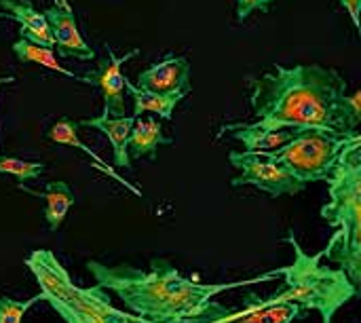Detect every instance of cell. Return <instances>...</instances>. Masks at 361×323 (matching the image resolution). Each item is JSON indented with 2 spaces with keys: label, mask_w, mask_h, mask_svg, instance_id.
Returning <instances> with one entry per match:
<instances>
[{
  "label": "cell",
  "mask_w": 361,
  "mask_h": 323,
  "mask_svg": "<svg viewBox=\"0 0 361 323\" xmlns=\"http://www.w3.org/2000/svg\"><path fill=\"white\" fill-rule=\"evenodd\" d=\"M360 91L349 95L345 76L322 63L275 66L250 87V106L260 129H315L341 138L357 135Z\"/></svg>",
  "instance_id": "6da1fadb"
},
{
  "label": "cell",
  "mask_w": 361,
  "mask_h": 323,
  "mask_svg": "<svg viewBox=\"0 0 361 323\" xmlns=\"http://www.w3.org/2000/svg\"><path fill=\"white\" fill-rule=\"evenodd\" d=\"M87 269L93 275L95 286L104 292H112L131 311V315L154 323L218 322L233 313V309L214 300L218 294L281 275V271H273L252 281L201 284L184 277L169 260L163 258L150 260L148 271L127 264L108 267L99 260H89Z\"/></svg>",
  "instance_id": "7a4b0ae2"
},
{
  "label": "cell",
  "mask_w": 361,
  "mask_h": 323,
  "mask_svg": "<svg viewBox=\"0 0 361 323\" xmlns=\"http://www.w3.org/2000/svg\"><path fill=\"white\" fill-rule=\"evenodd\" d=\"M330 201L322 207V218L334 228L324 258L338 264L351 284H361V138L360 133L343 148L330 178Z\"/></svg>",
  "instance_id": "3957f363"
},
{
  "label": "cell",
  "mask_w": 361,
  "mask_h": 323,
  "mask_svg": "<svg viewBox=\"0 0 361 323\" xmlns=\"http://www.w3.org/2000/svg\"><path fill=\"white\" fill-rule=\"evenodd\" d=\"M25 267L40 286V296L51 305V309L66 323H154L112 307L108 292L102 288H78L70 279L63 264L49 250H34L25 258ZM239 315L233 311L228 317L218 322L199 323H228Z\"/></svg>",
  "instance_id": "277c9868"
},
{
  "label": "cell",
  "mask_w": 361,
  "mask_h": 323,
  "mask_svg": "<svg viewBox=\"0 0 361 323\" xmlns=\"http://www.w3.org/2000/svg\"><path fill=\"white\" fill-rule=\"evenodd\" d=\"M286 243L294 250V262L281 271L283 290L264 298L267 305H298L305 313L317 311L322 323H332L341 307L353 300L360 290L351 284L345 271L322 267L324 252L309 256L294 233L288 235Z\"/></svg>",
  "instance_id": "5b68a950"
},
{
  "label": "cell",
  "mask_w": 361,
  "mask_h": 323,
  "mask_svg": "<svg viewBox=\"0 0 361 323\" xmlns=\"http://www.w3.org/2000/svg\"><path fill=\"white\" fill-rule=\"evenodd\" d=\"M355 138V135H353ZM353 138H341L326 131L305 129L281 150L264 154L267 159L286 167L302 184L328 180L343 148Z\"/></svg>",
  "instance_id": "8992f818"
},
{
  "label": "cell",
  "mask_w": 361,
  "mask_h": 323,
  "mask_svg": "<svg viewBox=\"0 0 361 323\" xmlns=\"http://www.w3.org/2000/svg\"><path fill=\"white\" fill-rule=\"evenodd\" d=\"M228 161L239 171V176H235L231 180V186H235V188L256 186L275 199L283 197V195L294 197L307 188V184L296 180L286 167H281L279 163H275L267 157L250 154V152H231Z\"/></svg>",
  "instance_id": "52a82bcc"
},
{
  "label": "cell",
  "mask_w": 361,
  "mask_h": 323,
  "mask_svg": "<svg viewBox=\"0 0 361 323\" xmlns=\"http://www.w3.org/2000/svg\"><path fill=\"white\" fill-rule=\"evenodd\" d=\"M108 51V59L99 61L97 68L89 70L87 74H82L85 85L97 87L104 99V116H125V80L127 76H123L121 68L123 63H127L131 57L140 55V49H133L129 53H125L123 57L114 55V51L110 47H106Z\"/></svg>",
  "instance_id": "ba28073f"
},
{
  "label": "cell",
  "mask_w": 361,
  "mask_h": 323,
  "mask_svg": "<svg viewBox=\"0 0 361 323\" xmlns=\"http://www.w3.org/2000/svg\"><path fill=\"white\" fill-rule=\"evenodd\" d=\"M44 19L49 23L53 36V49L61 57H76V59H93V49L85 42L76 17L66 0H57L44 11Z\"/></svg>",
  "instance_id": "9c48e42d"
},
{
  "label": "cell",
  "mask_w": 361,
  "mask_h": 323,
  "mask_svg": "<svg viewBox=\"0 0 361 323\" xmlns=\"http://www.w3.org/2000/svg\"><path fill=\"white\" fill-rule=\"evenodd\" d=\"M137 89L150 93H190V61L184 55L167 53L161 61L137 74Z\"/></svg>",
  "instance_id": "30bf717a"
},
{
  "label": "cell",
  "mask_w": 361,
  "mask_h": 323,
  "mask_svg": "<svg viewBox=\"0 0 361 323\" xmlns=\"http://www.w3.org/2000/svg\"><path fill=\"white\" fill-rule=\"evenodd\" d=\"M226 131L243 144V152L260 157L281 150L300 133L298 129H260L254 123H228L220 129V135Z\"/></svg>",
  "instance_id": "8fae6325"
},
{
  "label": "cell",
  "mask_w": 361,
  "mask_h": 323,
  "mask_svg": "<svg viewBox=\"0 0 361 323\" xmlns=\"http://www.w3.org/2000/svg\"><path fill=\"white\" fill-rule=\"evenodd\" d=\"M0 6L4 8V17L19 23V38L53 49V36L44 13H40L30 0H0Z\"/></svg>",
  "instance_id": "7c38bea8"
},
{
  "label": "cell",
  "mask_w": 361,
  "mask_h": 323,
  "mask_svg": "<svg viewBox=\"0 0 361 323\" xmlns=\"http://www.w3.org/2000/svg\"><path fill=\"white\" fill-rule=\"evenodd\" d=\"M133 123H135L133 116L112 118V116L99 114V116H91V118L78 121V127H93L99 133H104L108 138L110 146H112L114 165L121 167V169H131V159H129L127 144H129V133L133 129Z\"/></svg>",
  "instance_id": "4fadbf2b"
},
{
  "label": "cell",
  "mask_w": 361,
  "mask_h": 323,
  "mask_svg": "<svg viewBox=\"0 0 361 323\" xmlns=\"http://www.w3.org/2000/svg\"><path fill=\"white\" fill-rule=\"evenodd\" d=\"M17 188L44 201V212H42L44 214V222L49 226V231H53V233L61 228L68 212L74 207V201H76L72 188L66 182H49L42 193L40 190H32V188H27L23 184H19Z\"/></svg>",
  "instance_id": "5bb4252c"
},
{
  "label": "cell",
  "mask_w": 361,
  "mask_h": 323,
  "mask_svg": "<svg viewBox=\"0 0 361 323\" xmlns=\"http://www.w3.org/2000/svg\"><path fill=\"white\" fill-rule=\"evenodd\" d=\"M305 315L307 313L298 305H267L264 298L250 294L239 315L228 323H292Z\"/></svg>",
  "instance_id": "9a60e30c"
},
{
  "label": "cell",
  "mask_w": 361,
  "mask_h": 323,
  "mask_svg": "<svg viewBox=\"0 0 361 323\" xmlns=\"http://www.w3.org/2000/svg\"><path fill=\"white\" fill-rule=\"evenodd\" d=\"M169 144H173V140L163 133L159 118H154V116L135 118L133 129L129 133V144H127L129 159H144V157L154 159L157 150L161 146H169Z\"/></svg>",
  "instance_id": "2e32d148"
},
{
  "label": "cell",
  "mask_w": 361,
  "mask_h": 323,
  "mask_svg": "<svg viewBox=\"0 0 361 323\" xmlns=\"http://www.w3.org/2000/svg\"><path fill=\"white\" fill-rule=\"evenodd\" d=\"M125 87L129 89V93L133 97V114H131L133 118H142V114H154V116H159V121H171L176 106L180 102H184L188 95V93L161 95V93L142 91L133 83H129V78L125 80Z\"/></svg>",
  "instance_id": "e0dca14e"
},
{
  "label": "cell",
  "mask_w": 361,
  "mask_h": 323,
  "mask_svg": "<svg viewBox=\"0 0 361 323\" xmlns=\"http://www.w3.org/2000/svg\"><path fill=\"white\" fill-rule=\"evenodd\" d=\"M47 140H51L53 144H63V146H72V148H78L80 152H85L87 157H91V161H95L97 165V169L99 171H104V173H108L110 178H114L118 184H123V186H127L133 195H142L135 186H131L129 182H125L114 169H110V167H106L104 165V161L91 150V148H87L82 142H80V138H78V123L76 121H70V118H59L55 125H51V129L47 131Z\"/></svg>",
  "instance_id": "ac0fdd59"
},
{
  "label": "cell",
  "mask_w": 361,
  "mask_h": 323,
  "mask_svg": "<svg viewBox=\"0 0 361 323\" xmlns=\"http://www.w3.org/2000/svg\"><path fill=\"white\" fill-rule=\"evenodd\" d=\"M11 49H13L15 57H17L19 61H23V63H38V66L49 68V70H53V72H59V74H63V76H68V78H74V80H78V83H85L82 76H78V74L66 70L61 63H57V59H55V55H53V49H47V47L27 42V40H23V38H17V40L13 42Z\"/></svg>",
  "instance_id": "d6986e66"
},
{
  "label": "cell",
  "mask_w": 361,
  "mask_h": 323,
  "mask_svg": "<svg viewBox=\"0 0 361 323\" xmlns=\"http://www.w3.org/2000/svg\"><path fill=\"white\" fill-rule=\"evenodd\" d=\"M42 171H44V163L23 161V159H15V157H0V173L13 176L19 182L38 180Z\"/></svg>",
  "instance_id": "ffe728a7"
},
{
  "label": "cell",
  "mask_w": 361,
  "mask_h": 323,
  "mask_svg": "<svg viewBox=\"0 0 361 323\" xmlns=\"http://www.w3.org/2000/svg\"><path fill=\"white\" fill-rule=\"evenodd\" d=\"M42 300L40 294L27 298V300H13V298H6V296H0V323H23L25 313L38 303Z\"/></svg>",
  "instance_id": "44dd1931"
},
{
  "label": "cell",
  "mask_w": 361,
  "mask_h": 323,
  "mask_svg": "<svg viewBox=\"0 0 361 323\" xmlns=\"http://www.w3.org/2000/svg\"><path fill=\"white\" fill-rule=\"evenodd\" d=\"M271 2H275V0H237V19L245 21L254 11L269 13Z\"/></svg>",
  "instance_id": "7402d4cb"
},
{
  "label": "cell",
  "mask_w": 361,
  "mask_h": 323,
  "mask_svg": "<svg viewBox=\"0 0 361 323\" xmlns=\"http://www.w3.org/2000/svg\"><path fill=\"white\" fill-rule=\"evenodd\" d=\"M345 8H347V13H349V17H351V21H353V25L355 28H360V8H361V0H338Z\"/></svg>",
  "instance_id": "603a6c76"
},
{
  "label": "cell",
  "mask_w": 361,
  "mask_h": 323,
  "mask_svg": "<svg viewBox=\"0 0 361 323\" xmlns=\"http://www.w3.org/2000/svg\"><path fill=\"white\" fill-rule=\"evenodd\" d=\"M8 83H15V76H0V87L8 85Z\"/></svg>",
  "instance_id": "cb8c5ba5"
},
{
  "label": "cell",
  "mask_w": 361,
  "mask_h": 323,
  "mask_svg": "<svg viewBox=\"0 0 361 323\" xmlns=\"http://www.w3.org/2000/svg\"><path fill=\"white\" fill-rule=\"evenodd\" d=\"M0 17H4V13H0Z\"/></svg>",
  "instance_id": "d4e9b609"
}]
</instances>
